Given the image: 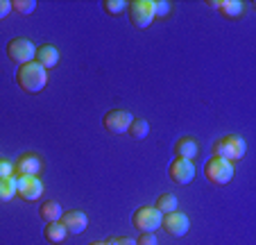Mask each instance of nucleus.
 <instances>
[{"mask_svg": "<svg viewBox=\"0 0 256 245\" xmlns=\"http://www.w3.org/2000/svg\"><path fill=\"white\" fill-rule=\"evenodd\" d=\"M16 84L23 89L25 93H39L48 84V71L41 66L39 62H30L18 66L16 71Z\"/></svg>", "mask_w": 256, "mask_h": 245, "instance_id": "obj_1", "label": "nucleus"}, {"mask_svg": "<svg viewBox=\"0 0 256 245\" xmlns=\"http://www.w3.org/2000/svg\"><path fill=\"white\" fill-rule=\"evenodd\" d=\"M247 152V143L242 136L238 134H227L222 136L220 141L213 143V157H220V159H227V161H240Z\"/></svg>", "mask_w": 256, "mask_h": 245, "instance_id": "obj_2", "label": "nucleus"}, {"mask_svg": "<svg viewBox=\"0 0 256 245\" xmlns=\"http://www.w3.org/2000/svg\"><path fill=\"white\" fill-rule=\"evenodd\" d=\"M204 177L211 184H216V186H224V184H229L234 177V163L227 161V159L211 157L204 163Z\"/></svg>", "mask_w": 256, "mask_h": 245, "instance_id": "obj_3", "label": "nucleus"}, {"mask_svg": "<svg viewBox=\"0 0 256 245\" xmlns=\"http://www.w3.org/2000/svg\"><path fill=\"white\" fill-rule=\"evenodd\" d=\"M130 23L138 30H148L154 21V0H132L127 5Z\"/></svg>", "mask_w": 256, "mask_h": 245, "instance_id": "obj_4", "label": "nucleus"}, {"mask_svg": "<svg viewBox=\"0 0 256 245\" xmlns=\"http://www.w3.org/2000/svg\"><path fill=\"white\" fill-rule=\"evenodd\" d=\"M7 57L12 59L14 64L23 66V64H30L36 59V46L30 41V39H12L10 44H7Z\"/></svg>", "mask_w": 256, "mask_h": 245, "instance_id": "obj_5", "label": "nucleus"}, {"mask_svg": "<svg viewBox=\"0 0 256 245\" xmlns=\"http://www.w3.org/2000/svg\"><path fill=\"white\" fill-rule=\"evenodd\" d=\"M161 220H164V216H161V211H156L154 207H138L134 211V216H132V225H134L140 234H143V231H152V234H154L161 227Z\"/></svg>", "mask_w": 256, "mask_h": 245, "instance_id": "obj_6", "label": "nucleus"}, {"mask_svg": "<svg viewBox=\"0 0 256 245\" xmlns=\"http://www.w3.org/2000/svg\"><path fill=\"white\" fill-rule=\"evenodd\" d=\"M132 120H134V116H132L130 111L112 109V111H106V114H104L102 123H104V130L106 132H112V134H125V132L130 130Z\"/></svg>", "mask_w": 256, "mask_h": 245, "instance_id": "obj_7", "label": "nucleus"}, {"mask_svg": "<svg viewBox=\"0 0 256 245\" xmlns=\"http://www.w3.org/2000/svg\"><path fill=\"white\" fill-rule=\"evenodd\" d=\"M161 227H164L166 231H168L170 236H174V238H182V236L188 234L190 229V220L186 213L182 211H172V213H166L164 220H161Z\"/></svg>", "mask_w": 256, "mask_h": 245, "instance_id": "obj_8", "label": "nucleus"}, {"mask_svg": "<svg viewBox=\"0 0 256 245\" xmlns=\"http://www.w3.org/2000/svg\"><path fill=\"white\" fill-rule=\"evenodd\" d=\"M168 175H170V179H172L174 184L186 186V184H190L195 179V163L186 161V159H174V161L170 163Z\"/></svg>", "mask_w": 256, "mask_h": 245, "instance_id": "obj_9", "label": "nucleus"}, {"mask_svg": "<svg viewBox=\"0 0 256 245\" xmlns=\"http://www.w3.org/2000/svg\"><path fill=\"white\" fill-rule=\"evenodd\" d=\"M44 193V182L39 177H16V195H20V200L34 202L39 200Z\"/></svg>", "mask_w": 256, "mask_h": 245, "instance_id": "obj_10", "label": "nucleus"}, {"mask_svg": "<svg viewBox=\"0 0 256 245\" xmlns=\"http://www.w3.org/2000/svg\"><path fill=\"white\" fill-rule=\"evenodd\" d=\"M41 173V159L32 152H25L16 159L14 163V175L16 177H39Z\"/></svg>", "mask_w": 256, "mask_h": 245, "instance_id": "obj_11", "label": "nucleus"}, {"mask_svg": "<svg viewBox=\"0 0 256 245\" xmlns=\"http://www.w3.org/2000/svg\"><path fill=\"white\" fill-rule=\"evenodd\" d=\"M59 222L66 227L68 234H82V231H86V227H88V218L84 211H64V216Z\"/></svg>", "mask_w": 256, "mask_h": 245, "instance_id": "obj_12", "label": "nucleus"}, {"mask_svg": "<svg viewBox=\"0 0 256 245\" xmlns=\"http://www.w3.org/2000/svg\"><path fill=\"white\" fill-rule=\"evenodd\" d=\"M174 154L177 159H186V161H195L200 154V145L193 136H184V139H179L174 143Z\"/></svg>", "mask_w": 256, "mask_h": 245, "instance_id": "obj_13", "label": "nucleus"}, {"mask_svg": "<svg viewBox=\"0 0 256 245\" xmlns=\"http://www.w3.org/2000/svg\"><path fill=\"white\" fill-rule=\"evenodd\" d=\"M59 50H57V46H52V44H44V46H39L36 48V59L34 62H39L41 66L48 71V68H54L59 64Z\"/></svg>", "mask_w": 256, "mask_h": 245, "instance_id": "obj_14", "label": "nucleus"}, {"mask_svg": "<svg viewBox=\"0 0 256 245\" xmlns=\"http://www.w3.org/2000/svg\"><path fill=\"white\" fill-rule=\"evenodd\" d=\"M211 7H216L218 12L227 19H238L242 14V3L240 0H211Z\"/></svg>", "mask_w": 256, "mask_h": 245, "instance_id": "obj_15", "label": "nucleus"}, {"mask_svg": "<svg viewBox=\"0 0 256 245\" xmlns=\"http://www.w3.org/2000/svg\"><path fill=\"white\" fill-rule=\"evenodd\" d=\"M39 216L44 218L46 222H59L62 220V216H64V209H62V204H59L57 200H46L44 204H41V209H39Z\"/></svg>", "mask_w": 256, "mask_h": 245, "instance_id": "obj_16", "label": "nucleus"}, {"mask_svg": "<svg viewBox=\"0 0 256 245\" xmlns=\"http://www.w3.org/2000/svg\"><path fill=\"white\" fill-rule=\"evenodd\" d=\"M44 236H46V240H48V243L59 245V243H64V240H66L68 231H66V227H64L62 222H48V225L44 227Z\"/></svg>", "mask_w": 256, "mask_h": 245, "instance_id": "obj_17", "label": "nucleus"}, {"mask_svg": "<svg viewBox=\"0 0 256 245\" xmlns=\"http://www.w3.org/2000/svg\"><path fill=\"white\" fill-rule=\"evenodd\" d=\"M177 207H179V202H177V197H174L172 193H161V195L156 197V204H154V209L156 211H161V216L177 211Z\"/></svg>", "mask_w": 256, "mask_h": 245, "instance_id": "obj_18", "label": "nucleus"}, {"mask_svg": "<svg viewBox=\"0 0 256 245\" xmlns=\"http://www.w3.org/2000/svg\"><path fill=\"white\" fill-rule=\"evenodd\" d=\"M127 132H130L132 139L140 141V139H145V136L150 134V123H148V120H143V118H134Z\"/></svg>", "mask_w": 256, "mask_h": 245, "instance_id": "obj_19", "label": "nucleus"}, {"mask_svg": "<svg viewBox=\"0 0 256 245\" xmlns=\"http://www.w3.org/2000/svg\"><path fill=\"white\" fill-rule=\"evenodd\" d=\"M12 197H16V177H5L0 179V202H10Z\"/></svg>", "mask_w": 256, "mask_h": 245, "instance_id": "obj_20", "label": "nucleus"}, {"mask_svg": "<svg viewBox=\"0 0 256 245\" xmlns=\"http://www.w3.org/2000/svg\"><path fill=\"white\" fill-rule=\"evenodd\" d=\"M102 10H104L106 14L118 16V14H122V12L127 10V3L125 0H104V3H102Z\"/></svg>", "mask_w": 256, "mask_h": 245, "instance_id": "obj_21", "label": "nucleus"}, {"mask_svg": "<svg viewBox=\"0 0 256 245\" xmlns=\"http://www.w3.org/2000/svg\"><path fill=\"white\" fill-rule=\"evenodd\" d=\"M36 10V0H14L12 3V12H18V14L28 16Z\"/></svg>", "mask_w": 256, "mask_h": 245, "instance_id": "obj_22", "label": "nucleus"}, {"mask_svg": "<svg viewBox=\"0 0 256 245\" xmlns=\"http://www.w3.org/2000/svg\"><path fill=\"white\" fill-rule=\"evenodd\" d=\"M170 14V3L168 0H154V19H161V16Z\"/></svg>", "mask_w": 256, "mask_h": 245, "instance_id": "obj_23", "label": "nucleus"}, {"mask_svg": "<svg viewBox=\"0 0 256 245\" xmlns=\"http://www.w3.org/2000/svg\"><path fill=\"white\" fill-rule=\"evenodd\" d=\"M12 175H14V163L10 159H0V179L12 177Z\"/></svg>", "mask_w": 256, "mask_h": 245, "instance_id": "obj_24", "label": "nucleus"}, {"mask_svg": "<svg viewBox=\"0 0 256 245\" xmlns=\"http://www.w3.org/2000/svg\"><path fill=\"white\" fill-rule=\"evenodd\" d=\"M136 245H159V240H156V236L152 234V231H143V234L136 238Z\"/></svg>", "mask_w": 256, "mask_h": 245, "instance_id": "obj_25", "label": "nucleus"}, {"mask_svg": "<svg viewBox=\"0 0 256 245\" xmlns=\"http://www.w3.org/2000/svg\"><path fill=\"white\" fill-rule=\"evenodd\" d=\"M109 245H136L134 238H130V236H114V238L106 240Z\"/></svg>", "mask_w": 256, "mask_h": 245, "instance_id": "obj_26", "label": "nucleus"}, {"mask_svg": "<svg viewBox=\"0 0 256 245\" xmlns=\"http://www.w3.org/2000/svg\"><path fill=\"white\" fill-rule=\"evenodd\" d=\"M10 12H12V3H10V0H0V21L7 19V16H10Z\"/></svg>", "mask_w": 256, "mask_h": 245, "instance_id": "obj_27", "label": "nucleus"}, {"mask_svg": "<svg viewBox=\"0 0 256 245\" xmlns=\"http://www.w3.org/2000/svg\"><path fill=\"white\" fill-rule=\"evenodd\" d=\"M88 245H109V243H106V240H91Z\"/></svg>", "mask_w": 256, "mask_h": 245, "instance_id": "obj_28", "label": "nucleus"}]
</instances>
